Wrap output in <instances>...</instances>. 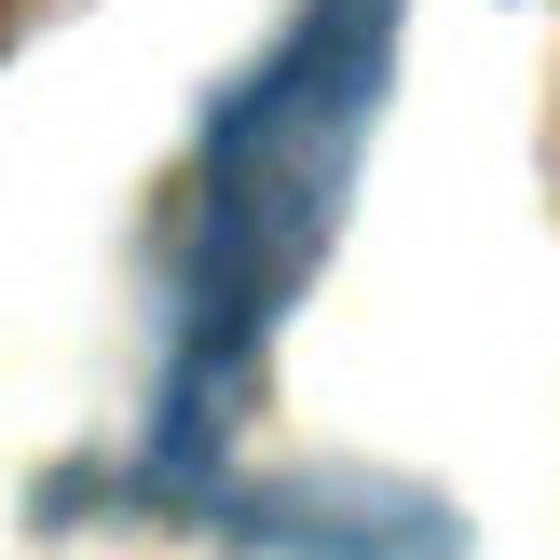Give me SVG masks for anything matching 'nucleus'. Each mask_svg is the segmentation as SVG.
<instances>
[]
</instances>
